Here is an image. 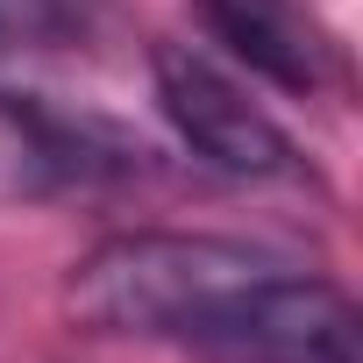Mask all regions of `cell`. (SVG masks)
<instances>
[{"label":"cell","mask_w":363,"mask_h":363,"mask_svg":"<svg viewBox=\"0 0 363 363\" xmlns=\"http://www.w3.org/2000/svg\"><path fill=\"white\" fill-rule=\"evenodd\" d=\"M150 79H157L164 121L178 128V143H186L200 164H214V171H228V178H271V171L292 164V135H285L221 65H207L200 50L157 43Z\"/></svg>","instance_id":"3"},{"label":"cell","mask_w":363,"mask_h":363,"mask_svg":"<svg viewBox=\"0 0 363 363\" xmlns=\"http://www.w3.org/2000/svg\"><path fill=\"white\" fill-rule=\"evenodd\" d=\"M200 15H207V29H214L242 65H257L264 79H278V86H313V79H320L313 43H306V29H299V8H285V0H200Z\"/></svg>","instance_id":"4"},{"label":"cell","mask_w":363,"mask_h":363,"mask_svg":"<svg viewBox=\"0 0 363 363\" xmlns=\"http://www.w3.org/2000/svg\"><path fill=\"white\" fill-rule=\"evenodd\" d=\"M285 271L271 250L221 235H114L65 278V313L86 335H164L178 342L228 292Z\"/></svg>","instance_id":"1"},{"label":"cell","mask_w":363,"mask_h":363,"mask_svg":"<svg viewBox=\"0 0 363 363\" xmlns=\"http://www.w3.org/2000/svg\"><path fill=\"white\" fill-rule=\"evenodd\" d=\"M178 342L207 363H356V306L328 278H299L285 264L228 292Z\"/></svg>","instance_id":"2"}]
</instances>
